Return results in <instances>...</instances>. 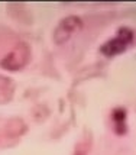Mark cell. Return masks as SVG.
<instances>
[{"label":"cell","mask_w":136,"mask_h":155,"mask_svg":"<svg viewBox=\"0 0 136 155\" xmlns=\"http://www.w3.org/2000/svg\"><path fill=\"white\" fill-rule=\"evenodd\" d=\"M132 41H133V32L130 29H128V28H122L115 38H112L106 44H103L100 51L103 54L109 55V57L122 54L123 51H126V48L132 44Z\"/></svg>","instance_id":"6da1fadb"},{"label":"cell","mask_w":136,"mask_h":155,"mask_svg":"<svg viewBox=\"0 0 136 155\" xmlns=\"http://www.w3.org/2000/svg\"><path fill=\"white\" fill-rule=\"evenodd\" d=\"M81 26H83V22H81V19L77 18V16H68L65 19H62L54 32L55 42H57V44L67 42Z\"/></svg>","instance_id":"7a4b0ae2"}]
</instances>
